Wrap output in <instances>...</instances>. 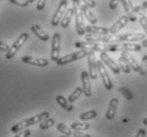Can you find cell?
Instances as JSON below:
<instances>
[{
  "instance_id": "obj_1",
  "label": "cell",
  "mask_w": 147,
  "mask_h": 137,
  "mask_svg": "<svg viewBox=\"0 0 147 137\" xmlns=\"http://www.w3.org/2000/svg\"><path fill=\"white\" fill-rule=\"evenodd\" d=\"M49 117H50V113H49V112H42V113H39V114H37V115H35V116L26 118L24 120H21V121H19V122L15 124L13 127L11 128V131H12L13 133H18L20 131L28 129V128L31 127V126H33V124H39V122H41L42 120L47 119Z\"/></svg>"
},
{
  "instance_id": "obj_2",
  "label": "cell",
  "mask_w": 147,
  "mask_h": 137,
  "mask_svg": "<svg viewBox=\"0 0 147 137\" xmlns=\"http://www.w3.org/2000/svg\"><path fill=\"white\" fill-rule=\"evenodd\" d=\"M74 45L77 49L80 50H88V51H95V52H109V45L102 42H89V41H77L74 43Z\"/></svg>"
},
{
  "instance_id": "obj_3",
  "label": "cell",
  "mask_w": 147,
  "mask_h": 137,
  "mask_svg": "<svg viewBox=\"0 0 147 137\" xmlns=\"http://www.w3.org/2000/svg\"><path fill=\"white\" fill-rule=\"evenodd\" d=\"M88 54H89V51L88 50L76 51L74 53L68 54L66 56L59 57V59L56 61V64L57 65H65V64H68L70 63V62H73V61H77L80 60V59H83V58L88 56Z\"/></svg>"
},
{
  "instance_id": "obj_4",
  "label": "cell",
  "mask_w": 147,
  "mask_h": 137,
  "mask_svg": "<svg viewBox=\"0 0 147 137\" xmlns=\"http://www.w3.org/2000/svg\"><path fill=\"white\" fill-rule=\"evenodd\" d=\"M28 38H29V34L28 33L24 32V33L20 34L19 37H18L16 40L14 41V43L11 45L9 52L5 54V58H7V59H12V58L17 54V52L20 50V47H22L24 44V42L28 40Z\"/></svg>"
},
{
  "instance_id": "obj_5",
  "label": "cell",
  "mask_w": 147,
  "mask_h": 137,
  "mask_svg": "<svg viewBox=\"0 0 147 137\" xmlns=\"http://www.w3.org/2000/svg\"><path fill=\"white\" fill-rule=\"evenodd\" d=\"M97 71H98V76H100L102 78V81H103V84L105 89L108 91L112 90L113 88V84H112V80H111L110 76L108 74L106 67H105V64L102 62V60H97Z\"/></svg>"
},
{
  "instance_id": "obj_6",
  "label": "cell",
  "mask_w": 147,
  "mask_h": 137,
  "mask_svg": "<svg viewBox=\"0 0 147 137\" xmlns=\"http://www.w3.org/2000/svg\"><path fill=\"white\" fill-rule=\"evenodd\" d=\"M67 7H68V1L67 0H61L57 7L55 13L53 14V17L51 19V25L52 27H57L59 25L60 21H61V18L64 16L65 12L67 11Z\"/></svg>"
},
{
  "instance_id": "obj_7",
  "label": "cell",
  "mask_w": 147,
  "mask_h": 137,
  "mask_svg": "<svg viewBox=\"0 0 147 137\" xmlns=\"http://www.w3.org/2000/svg\"><path fill=\"white\" fill-rule=\"evenodd\" d=\"M88 59V72L90 75L91 80H96L98 77V71H97V60H95V54L94 51H89L87 56Z\"/></svg>"
},
{
  "instance_id": "obj_8",
  "label": "cell",
  "mask_w": 147,
  "mask_h": 137,
  "mask_svg": "<svg viewBox=\"0 0 147 137\" xmlns=\"http://www.w3.org/2000/svg\"><path fill=\"white\" fill-rule=\"evenodd\" d=\"M60 53V34L54 33L51 42V60L56 62L59 59Z\"/></svg>"
},
{
  "instance_id": "obj_9",
  "label": "cell",
  "mask_w": 147,
  "mask_h": 137,
  "mask_svg": "<svg viewBox=\"0 0 147 137\" xmlns=\"http://www.w3.org/2000/svg\"><path fill=\"white\" fill-rule=\"evenodd\" d=\"M75 7V29H76V33L80 36H84L86 33V27H85V21H84V15L80 11V7L73 5Z\"/></svg>"
},
{
  "instance_id": "obj_10",
  "label": "cell",
  "mask_w": 147,
  "mask_h": 137,
  "mask_svg": "<svg viewBox=\"0 0 147 137\" xmlns=\"http://www.w3.org/2000/svg\"><path fill=\"white\" fill-rule=\"evenodd\" d=\"M121 42H138L143 41L146 38L145 33H126V34H117Z\"/></svg>"
},
{
  "instance_id": "obj_11",
  "label": "cell",
  "mask_w": 147,
  "mask_h": 137,
  "mask_svg": "<svg viewBox=\"0 0 147 137\" xmlns=\"http://www.w3.org/2000/svg\"><path fill=\"white\" fill-rule=\"evenodd\" d=\"M100 59L102 60V62H103L105 65H107L114 74H117H117H120L121 67H119V64H117V62H115V61H114L107 53H106V52H103V53L100 54Z\"/></svg>"
},
{
  "instance_id": "obj_12",
  "label": "cell",
  "mask_w": 147,
  "mask_h": 137,
  "mask_svg": "<svg viewBox=\"0 0 147 137\" xmlns=\"http://www.w3.org/2000/svg\"><path fill=\"white\" fill-rule=\"evenodd\" d=\"M80 78H82V84H83V91L84 95L86 97L91 96L92 94V89H91V78L89 75V72L87 71H83L80 74Z\"/></svg>"
},
{
  "instance_id": "obj_13",
  "label": "cell",
  "mask_w": 147,
  "mask_h": 137,
  "mask_svg": "<svg viewBox=\"0 0 147 137\" xmlns=\"http://www.w3.org/2000/svg\"><path fill=\"white\" fill-rule=\"evenodd\" d=\"M21 61L24 63L31 64V65H36V67H45L49 65V61L46 58H37L32 56H24L21 58Z\"/></svg>"
},
{
  "instance_id": "obj_14",
  "label": "cell",
  "mask_w": 147,
  "mask_h": 137,
  "mask_svg": "<svg viewBox=\"0 0 147 137\" xmlns=\"http://www.w3.org/2000/svg\"><path fill=\"white\" fill-rule=\"evenodd\" d=\"M129 22V18L128 16H121L115 22H114L110 27H109V33L112 35H117L122 29H123L126 24Z\"/></svg>"
},
{
  "instance_id": "obj_15",
  "label": "cell",
  "mask_w": 147,
  "mask_h": 137,
  "mask_svg": "<svg viewBox=\"0 0 147 137\" xmlns=\"http://www.w3.org/2000/svg\"><path fill=\"white\" fill-rule=\"evenodd\" d=\"M121 3L123 5L124 10L127 14L128 18H129V21H134L138 20V15L134 13V7L132 2H131V0H121Z\"/></svg>"
},
{
  "instance_id": "obj_16",
  "label": "cell",
  "mask_w": 147,
  "mask_h": 137,
  "mask_svg": "<svg viewBox=\"0 0 147 137\" xmlns=\"http://www.w3.org/2000/svg\"><path fill=\"white\" fill-rule=\"evenodd\" d=\"M121 56L127 60V62L129 63V65H130V67H131V70L134 71V72H140V64L138 63V60L129 53V52L123 51V52L121 53Z\"/></svg>"
},
{
  "instance_id": "obj_17",
  "label": "cell",
  "mask_w": 147,
  "mask_h": 137,
  "mask_svg": "<svg viewBox=\"0 0 147 137\" xmlns=\"http://www.w3.org/2000/svg\"><path fill=\"white\" fill-rule=\"evenodd\" d=\"M74 15H75V7H72L67 9V11L65 12L64 16L61 18L60 27H63V29H67V27H69V24H70L72 17H74Z\"/></svg>"
},
{
  "instance_id": "obj_18",
  "label": "cell",
  "mask_w": 147,
  "mask_h": 137,
  "mask_svg": "<svg viewBox=\"0 0 147 137\" xmlns=\"http://www.w3.org/2000/svg\"><path fill=\"white\" fill-rule=\"evenodd\" d=\"M119 107V99L117 98H112L109 102V106H108L107 112H106V118L108 120H112L115 116V113H117V109Z\"/></svg>"
},
{
  "instance_id": "obj_19",
  "label": "cell",
  "mask_w": 147,
  "mask_h": 137,
  "mask_svg": "<svg viewBox=\"0 0 147 137\" xmlns=\"http://www.w3.org/2000/svg\"><path fill=\"white\" fill-rule=\"evenodd\" d=\"M80 11H82V13H83L84 17L89 21V23L90 24H96L97 22V18L95 17V15L93 14V12L91 11V9L89 7H87L86 4H83L82 7H80Z\"/></svg>"
},
{
  "instance_id": "obj_20",
  "label": "cell",
  "mask_w": 147,
  "mask_h": 137,
  "mask_svg": "<svg viewBox=\"0 0 147 137\" xmlns=\"http://www.w3.org/2000/svg\"><path fill=\"white\" fill-rule=\"evenodd\" d=\"M31 31H32V32L35 34V36H36L38 39H40L41 41H45V42H46V41H48L50 39L49 34L46 33L38 24H33V25L31 27Z\"/></svg>"
},
{
  "instance_id": "obj_21",
  "label": "cell",
  "mask_w": 147,
  "mask_h": 137,
  "mask_svg": "<svg viewBox=\"0 0 147 137\" xmlns=\"http://www.w3.org/2000/svg\"><path fill=\"white\" fill-rule=\"evenodd\" d=\"M86 32L89 34H97V35H109V29L105 27H96L94 24H90L86 27Z\"/></svg>"
},
{
  "instance_id": "obj_22",
  "label": "cell",
  "mask_w": 147,
  "mask_h": 137,
  "mask_svg": "<svg viewBox=\"0 0 147 137\" xmlns=\"http://www.w3.org/2000/svg\"><path fill=\"white\" fill-rule=\"evenodd\" d=\"M121 50L127 51V52H140L142 50V45L134 42H124L121 43Z\"/></svg>"
},
{
  "instance_id": "obj_23",
  "label": "cell",
  "mask_w": 147,
  "mask_h": 137,
  "mask_svg": "<svg viewBox=\"0 0 147 137\" xmlns=\"http://www.w3.org/2000/svg\"><path fill=\"white\" fill-rule=\"evenodd\" d=\"M56 101L57 104H59L60 107L63 108L65 111L67 112H71L73 110V106L68 101V99H66V97L63 96V95H57L56 96Z\"/></svg>"
},
{
  "instance_id": "obj_24",
  "label": "cell",
  "mask_w": 147,
  "mask_h": 137,
  "mask_svg": "<svg viewBox=\"0 0 147 137\" xmlns=\"http://www.w3.org/2000/svg\"><path fill=\"white\" fill-rule=\"evenodd\" d=\"M117 64H119V67H121V70L123 71L125 74H129L131 72V67L129 65V63L127 62V60L123 58L122 56L119 57V59H117Z\"/></svg>"
},
{
  "instance_id": "obj_25",
  "label": "cell",
  "mask_w": 147,
  "mask_h": 137,
  "mask_svg": "<svg viewBox=\"0 0 147 137\" xmlns=\"http://www.w3.org/2000/svg\"><path fill=\"white\" fill-rule=\"evenodd\" d=\"M82 94H84L83 88H80V87L76 88V89L70 94V96L68 97V101H69L70 104H73V102H75V101L82 96Z\"/></svg>"
},
{
  "instance_id": "obj_26",
  "label": "cell",
  "mask_w": 147,
  "mask_h": 137,
  "mask_svg": "<svg viewBox=\"0 0 147 137\" xmlns=\"http://www.w3.org/2000/svg\"><path fill=\"white\" fill-rule=\"evenodd\" d=\"M71 129L73 131H88L90 129V124L86 122H73L70 126Z\"/></svg>"
},
{
  "instance_id": "obj_27",
  "label": "cell",
  "mask_w": 147,
  "mask_h": 137,
  "mask_svg": "<svg viewBox=\"0 0 147 137\" xmlns=\"http://www.w3.org/2000/svg\"><path fill=\"white\" fill-rule=\"evenodd\" d=\"M104 35H97V34H89L85 35V40L89 42H102L103 43Z\"/></svg>"
},
{
  "instance_id": "obj_28",
  "label": "cell",
  "mask_w": 147,
  "mask_h": 137,
  "mask_svg": "<svg viewBox=\"0 0 147 137\" xmlns=\"http://www.w3.org/2000/svg\"><path fill=\"white\" fill-rule=\"evenodd\" d=\"M96 116H97L96 111L90 110V111H87V112H85V113L80 114V118L83 121H87V120H91V119H94V118H95Z\"/></svg>"
},
{
  "instance_id": "obj_29",
  "label": "cell",
  "mask_w": 147,
  "mask_h": 137,
  "mask_svg": "<svg viewBox=\"0 0 147 137\" xmlns=\"http://www.w3.org/2000/svg\"><path fill=\"white\" fill-rule=\"evenodd\" d=\"M54 124H55V120H54L53 118H47V119H45L42 120L41 122H39V129L40 130H48V129H50L51 127H53Z\"/></svg>"
},
{
  "instance_id": "obj_30",
  "label": "cell",
  "mask_w": 147,
  "mask_h": 137,
  "mask_svg": "<svg viewBox=\"0 0 147 137\" xmlns=\"http://www.w3.org/2000/svg\"><path fill=\"white\" fill-rule=\"evenodd\" d=\"M56 129L64 135H73V130L71 129V127H67L65 124H57Z\"/></svg>"
},
{
  "instance_id": "obj_31",
  "label": "cell",
  "mask_w": 147,
  "mask_h": 137,
  "mask_svg": "<svg viewBox=\"0 0 147 137\" xmlns=\"http://www.w3.org/2000/svg\"><path fill=\"white\" fill-rule=\"evenodd\" d=\"M119 92L122 93L124 95V97L127 99V100H132V98H134V95L131 93V91L126 87H121L119 88Z\"/></svg>"
},
{
  "instance_id": "obj_32",
  "label": "cell",
  "mask_w": 147,
  "mask_h": 137,
  "mask_svg": "<svg viewBox=\"0 0 147 137\" xmlns=\"http://www.w3.org/2000/svg\"><path fill=\"white\" fill-rule=\"evenodd\" d=\"M139 73L142 76H145L147 74V55H144L143 58H142V61H141L140 64V72Z\"/></svg>"
},
{
  "instance_id": "obj_33",
  "label": "cell",
  "mask_w": 147,
  "mask_h": 137,
  "mask_svg": "<svg viewBox=\"0 0 147 137\" xmlns=\"http://www.w3.org/2000/svg\"><path fill=\"white\" fill-rule=\"evenodd\" d=\"M138 18H139L140 24L142 25V27H143L144 33L147 35V17H146V15H139Z\"/></svg>"
},
{
  "instance_id": "obj_34",
  "label": "cell",
  "mask_w": 147,
  "mask_h": 137,
  "mask_svg": "<svg viewBox=\"0 0 147 137\" xmlns=\"http://www.w3.org/2000/svg\"><path fill=\"white\" fill-rule=\"evenodd\" d=\"M10 2L12 4H15V5H18V7H27L30 4L29 0H10Z\"/></svg>"
},
{
  "instance_id": "obj_35",
  "label": "cell",
  "mask_w": 147,
  "mask_h": 137,
  "mask_svg": "<svg viewBox=\"0 0 147 137\" xmlns=\"http://www.w3.org/2000/svg\"><path fill=\"white\" fill-rule=\"evenodd\" d=\"M31 135V131L29 129H26V130H22L16 133V135L14 137H29Z\"/></svg>"
},
{
  "instance_id": "obj_36",
  "label": "cell",
  "mask_w": 147,
  "mask_h": 137,
  "mask_svg": "<svg viewBox=\"0 0 147 137\" xmlns=\"http://www.w3.org/2000/svg\"><path fill=\"white\" fill-rule=\"evenodd\" d=\"M46 3H47V0H37L36 3V9L37 11H42L46 7Z\"/></svg>"
},
{
  "instance_id": "obj_37",
  "label": "cell",
  "mask_w": 147,
  "mask_h": 137,
  "mask_svg": "<svg viewBox=\"0 0 147 137\" xmlns=\"http://www.w3.org/2000/svg\"><path fill=\"white\" fill-rule=\"evenodd\" d=\"M73 136L74 137H92L90 134L85 133L84 131H74V132H73Z\"/></svg>"
},
{
  "instance_id": "obj_38",
  "label": "cell",
  "mask_w": 147,
  "mask_h": 137,
  "mask_svg": "<svg viewBox=\"0 0 147 137\" xmlns=\"http://www.w3.org/2000/svg\"><path fill=\"white\" fill-rule=\"evenodd\" d=\"M10 47H9V44L5 43V42H3V41H0V51L1 52H5V53H7L9 52V50H10Z\"/></svg>"
},
{
  "instance_id": "obj_39",
  "label": "cell",
  "mask_w": 147,
  "mask_h": 137,
  "mask_svg": "<svg viewBox=\"0 0 147 137\" xmlns=\"http://www.w3.org/2000/svg\"><path fill=\"white\" fill-rule=\"evenodd\" d=\"M120 2H121V0H110V2H109V9L115 10Z\"/></svg>"
},
{
  "instance_id": "obj_40",
  "label": "cell",
  "mask_w": 147,
  "mask_h": 137,
  "mask_svg": "<svg viewBox=\"0 0 147 137\" xmlns=\"http://www.w3.org/2000/svg\"><path fill=\"white\" fill-rule=\"evenodd\" d=\"M83 2H84V4H86V5L89 7L90 9L95 7V1H94V0H84Z\"/></svg>"
},
{
  "instance_id": "obj_41",
  "label": "cell",
  "mask_w": 147,
  "mask_h": 137,
  "mask_svg": "<svg viewBox=\"0 0 147 137\" xmlns=\"http://www.w3.org/2000/svg\"><path fill=\"white\" fill-rule=\"evenodd\" d=\"M146 136V130H144V129H140V130L138 131L137 135L136 137H145Z\"/></svg>"
},
{
  "instance_id": "obj_42",
  "label": "cell",
  "mask_w": 147,
  "mask_h": 137,
  "mask_svg": "<svg viewBox=\"0 0 147 137\" xmlns=\"http://www.w3.org/2000/svg\"><path fill=\"white\" fill-rule=\"evenodd\" d=\"M142 47H147V38H145L143 41H142Z\"/></svg>"
},
{
  "instance_id": "obj_43",
  "label": "cell",
  "mask_w": 147,
  "mask_h": 137,
  "mask_svg": "<svg viewBox=\"0 0 147 137\" xmlns=\"http://www.w3.org/2000/svg\"><path fill=\"white\" fill-rule=\"evenodd\" d=\"M142 7H143L145 10H147V1H144L143 3H142Z\"/></svg>"
},
{
  "instance_id": "obj_44",
  "label": "cell",
  "mask_w": 147,
  "mask_h": 137,
  "mask_svg": "<svg viewBox=\"0 0 147 137\" xmlns=\"http://www.w3.org/2000/svg\"><path fill=\"white\" fill-rule=\"evenodd\" d=\"M143 124H145V126H147V117H146V118H144V119H143Z\"/></svg>"
},
{
  "instance_id": "obj_45",
  "label": "cell",
  "mask_w": 147,
  "mask_h": 137,
  "mask_svg": "<svg viewBox=\"0 0 147 137\" xmlns=\"http://www.w3.org/2000/svg\"><path fill=\"white\" fill-rule=\"evenodd\" d=\"M59 137H74L73 135H61V136Z\"/></svg>"
},
{
  "instance_id": "obj_46",
  "label": "cell",
  "mask_w": 147,
  "mask_h": 137,
  "mask_svg": "<svg viewBox=\"0 0 147 137\" xmlns=\"http://www.w3.org/2000/svg\"><path fill=\"white\" fill-rule=\"evenodd\" d=\"M35 1H36V0H29V2H30V3H34Z\"/></svg>"
}]
</instances>
